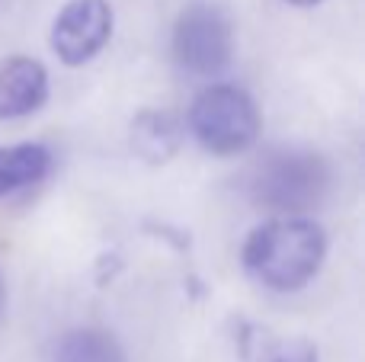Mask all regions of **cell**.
I'll list each match as a JSON object with an SVG mask.
<instances>
[{
  "instance_id": "1",
  "label": "cell",
  "mask_w": 365,
  "mask_h": 362,
  "mask_svg": "<svg viewBox=\"0 0 365 362\" xmlns=\"http://www.w3.org/2000/svg\"><path fill=\"white\" fill-rule=\"evenodd\" d=\"M327 234L308 215H272L240 247V263L257 286L289 295L302 292L324 267Z\"/></svg>"
},
{
  "instance_id": "2",
  "label": "cell",
  "mask_w": 365,
  "mask_h": 362,
  "mask_svg": "<svg viewBox=\"0 0 365 362\" xmlns=\"http://www.w3.org/2000/svg\"><path fill=\"white\" fill-rule=\"evenodd\" d=\"M334 186L327 157L304 148H276L253 164L247 192L272 215H308L321 209Z\"/></svg>"
},
{
  "instance_id": "3",
  "label": "cell",
  "mask_w": 365,
  "mask_h": 362,
  "mask_svg": "<svg viewBox=\"0 0 365 362\" xmlns=\"http://www.w3.org/2000/svg\"><path fill=\"white\" fill-rule=\"evenodd\" d=\"M186 125L202 151L215 157H234L257 145L263 115L259 106L237 83H208L189 106Z\"/></svg>"
},
{
  "instance_id": "4",
  "label": "cell",
  "mask_w": 365,
  "mask_h": 362,
  "mask_svg": "<svg viewBox=\"0 0 365 362\" xmlns=\"http://www.w3.org/2000/svg\"><path fill=\"white\" fill-rule=\"evenodd\" d=\"M173 58L182 71L195 77H218L231 68L234 26L221 6L192 4L173 26Z\"/></svg>"
},
{
  "instance_id": "5",
  "label": "cell",
  "mask_w": 365,
  "mask_h": 362,
  "mask_svg": "<svg viewBox=\"0 0 365 362\" xmlns=\"http://www.w3.org/2000/svg\"><path fill=\"white\" fill-rule=\"evenodd\" d=\"M115 29V13L109 0H68L55 16L48 45L68 68H83L109 45Z\"/></svg>"
},
{
  "instance_id": "6",
  "label": "cell",
  "mask_w": 365,
  "mask_h": 362,
  "mask_svg": "<svg viewBox=\"0 0 365 362\" xmlns=\"http://www.w3.org/2000/svg\"><path fill=\"white\" fill-rule=\"evenodd\" d=\"M48 71L42 61L13 55L0 61V122L26 119L48 103Z\"/></svg>"
},
{
  "instance_id": "7",
  "label": "cell",
  "mask_w": 365,
  "mask_h": 362,
  "mask_svg": "<svg viewBox=\"0 0 365 362\" xmlns=\"http://www.w3.org/2000/svg\"><path fill=\"white\" fill-rule=\"evenodd\" d=\"M132 151L135 157H141L145 164L160 167L170 164L180 154L186 128H182L180 115L170 109H141L132 119Z\"/></svg>"
},
{
  "instance_id": "8",
  "label": "cell",
  "mask_w": 365,
  "mask_h": 362,
  "mask_svg": "<svg viewBox=\"0 0 365 362\" xmlns=\"http://www.w3.org/2000/svg\"><path fill=\"white\" fill-rule=\"evenodd\" d=\"M51 173V151L38 141L0 145V199L42 183Z\"/></svg>"
},
{
  "instance_id": "9",
  "label": "cell",
  "mask_w": 365,
  "mask_h": 362,
  "mask_svg": "<svg viewBox=\"0 0 365 362\" xmlns=\"http://www.w3.org/2000/svg\"><path fill=\"white\" fill-rule=\"evenodd\" d=\"M51 362H128V356L115 333L100 327H77L55 343Z\"/></svg>"
},
{
  "instance_id": "10",
  "label": "cell",
  "mask_w": 365,
  "mask_h": 362,
  "mask_svg": "<svg viewBox=\"0 0 365 362\" xmlns=\"http://www.w3.org/2000/svg\"><path fill=\"white\" fill-rule=\"evenodd\" d=\"M244 356L250 362H321L308 337H263L253 346L244 343Z\"/></svg>"
},
{
  "instance_id": "11",
  "label": "cell",
  "mask_w": 365,
  "mask_h": 362,
  "mask_svg": "<svg viewBox=\"0 0 365 362\" xmlns=\"http://www.w3.org/2000/svg\"><path fill=\"white\" fill-rule=\"evenodd\" d=\"M285 4H292V6H317V4H324V0H285Z\"/></svg>"
},
{
  "instance_id": "12",
  "label": "cell",
  "mask_w": 365,
  "mask_h": 362,
  "mask_svg": "<svg viewBox=\"0 0 365 362\" xmlns=\"http://www.w3.org/2000/svg\"><path fill=\"white\" fill-rule=\"evenodd\" d=\"M0 305H4V279H0Z\"/></svg>"
}]
</instances>
